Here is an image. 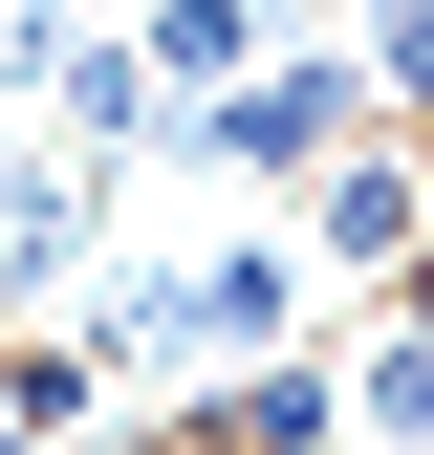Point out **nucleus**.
Wrapping results in <instances>:
<instances>
[{"mask_svg":"<svg viewBox=\"0 0 434 455\" xmlns=\"http://www.w3.org/2000/svg\"><path fill=\"white\" fill-rule=\"evenodd\" d=\"M348 44H369V87L434 131V0H348Z\"/></svg>","mask_w":434,"mask_h":455,"instance_id":"nucleus-6","label":"nucleus"},{"mask_svg":"<svg viewBox=\"0 0 434 455\" xmlns=\"http://www.w3.org/2000/svg\"><path fill=\"white\" fill-rule=\"evenodd\" d=\"M304 260L369 282V304H391V282H434V131H413V108H369V131L304 174Z\"/></svg>","mask_w":434,"mask_h":455,"instance_id":"nucleus-2","label":"nucleus"},{"mask_svg":"<svg viewBox=\"0 0 434 455\" xmlns=\"http://www.w3.org/2000/svg\"><path fill=\"white\" fill-rule=\"evenodd\" d=\"M131 455H217V434H196V412H152V434H131Z\"/></svg>","mask_w":434,"mask_h":455,"instance_id":"nucleus-7","label":"nucleus"},{"mask_svg":"<svg viewBox=\"0 0 434 455\" xmlns=\"http://www.w3.org/2000/svg\"><path fill=\"white\" fill-rule=\"evenodd\" d=\"M174 304H196V369L283 347V325H304V239H196V260H174Z\"/></svg>","mask_w":434,"mask_h":455,"instance_id":"nucleus-4","label":"nucleus"},{"mask_svg":"<svg viewBox=\"0 0 434 455\" xmlns=\"http://www.w3.org/2000/svg\"><path fill=\"white\" fill-rule=\"evenodd\" d=\"M261 44H283V0H131V66H152V108H196V87H239Z\"/></svg>","mask_w":434,"mask_h":455,"instance_id":"nucleus-5","label":"nucleus"},{"mask_svg":"<svg viewBox=\"0 0 434 455\" xmlns=\"http://www.w3.org/2000/svg\"><path fill=\"white\" fill-rule=\"evenodd\" d=\"M174 412L217 455H348V369H304V347H239L217 390H174Z\"/></svg>","mask_w":434,"mask_h":455,"instance_id":"nucleus-3","label":"nucleus"},{"mask_svg":"<svg viewBox=\"0 0 434 455\" xmlns=\"http://www.w3.org/2000/svg\"><path fill=\"white\" fill-rule=\"evenodd\" d=\"M369 455H434V434H369Z\"/></svg>","mask_w":434,"mask_h":455,"instance_id":"nucleus-8","label":"nucleus"},{"mask_svg":"<svg viewBox=\"0 0 434 455\" xmlns=\"http://www.w3.org/2000/svg\"><path fill=\"white\" fill-rule=\"evenodd\" d=\"M369 108H391V87H369V44H348V22H326V44H261L239 87L152 108V152H174V174H326Z\"/></svg>","mask_w":434,"mask_h":455,"instance_id":"nucleus-1","label":"nucleus"}]
</instances>
